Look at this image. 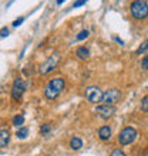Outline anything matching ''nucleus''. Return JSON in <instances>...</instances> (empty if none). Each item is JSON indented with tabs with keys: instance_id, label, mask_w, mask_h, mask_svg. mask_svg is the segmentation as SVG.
Returning a JSON list of instances; mask_svg holds the SVG:
<instances>
[{
	"instance_id": "obj_1",
	"label": "nucleus",
	"mask_w": 148,
	"mask_h": 156,
	"mask_svg": "<svg viewBox=\"0 0 148 156\" xmlns=\"http://www.w3.org/2000/svg\"><path fill=\"white\" fill-rule=\"evenodd\" d=\"M64 87H66V81H64V78H53L51 81L47 82V85L44 88V97L49 101H54V99L57 98L58 95L63 92L64 90Z\"/></svg>"
},
{
	"instance_id": "obj_2",
	"label": "nucleus",
	"mask_w": 148,
	"mask_h": 156,
	"mask_svg": "<svg viewBox=\"0 0 148 156\" xmlns=\"http://www.w3.org/2000/svg\"><path fill=\"white\" fill-rule=\"evenodd\" d=\"M131 16L137 20H142L148 17V3L145 0H135L131 4Z\"/></svg>"
},
{
	"instance_id": "obj_3",
	"label": "nucleus",
	"mask_w": 148,
	"mask_h": 156,
	"mask_svg": "<svg viewBox=\"0 0 148 156\" xmlns=\"http://www.w3.org/2000/svg\"><path fill=\"white\" fill-rule=\"evenodd\" d=\"M137 136H138V132H137L135 128L125 126L123 131L120 132L118 142H120V145H123V146H125V145H131L132 142L137 139Z\"/></svg>"
},
{
	"instance_id": "obj_4",
	"label": "nucleus",
	"mask_w": 148,
	"mask_h": 156,
	"mask_svg": "<svg viewBox=\"0 0 148 156\" xmlns=\"http://www.w3.org/2000/svg\"><path fill=\"white\" fill-rule=\"evenodd\" d=\"M58 61H60V54L58 53H54L53 55H50L49 58H47V61L43 62L40 66V68H39V73H40L41 75H46L49 74L50 71H53L56 67H57Z\"/></svg>"
},
{
	"instance_id": "obj_5",
	"label": "nucleus",
	"mask_w": 148,
	"mask_h": 156,
	"mask_svg": "<svg viewBox=\"0 0 148 156\" xmlns=\"http://www.w3.org/2000/svg\"><path fill=\"white\" fill-rule=\"evenodd\" d=\"M101 98H103V91L100 90L98 87H87L86 88V99L91 104H97L101 102Z\"/></svg>"
},
{
	"instance_id": "obj_6",
	"label": "nucleus",
	"mask_w": 148,
	"mask_h": 156,
	"mask_svg": "<svg viewBox=\"0 0 148 156\" xmlns=\"http://www.w3.org/2000/svg\"><path fill=\"white\" fill-rule=\"evenodd\" d=\"M26 91V82L23 78H16L14 82H13V87H12V98L14 101H19V99L23 97Z\"/></svg>"
},
{
	"instance_id": "obj_7",
	"label": "nucleus",
	"mask_w": 148,
	"mask_h": 156,
	"mask_svg": "<svg viewBox=\"0 0 148 156\" xmlns=\"http://www.w3.org/2000/svg\"><path fill=\"white\" fill-rule=\"evenodd\" d=\"M121 98V92L120 90H115V88H111V90L103 92V98H101V102L107 104V105H114L117 104Z\"/></svg>"
},
{
	"instance_id": "obj_8",
	"label": "nucleus",
	"mask_w": 148,
	"mask_h": 156,
	"mask_svg": "<svg viewBox=\"0 0 148 156\" xmlns=\"http://www.w3.org/2000/svg\"><path fill=\"white\" fill-rule=\"evenodd\" d=\"M95 114H97L101 119H110L111 116L115 114V107L114 105L103 104V105H98V107L95 108Z\"/></svg>"
},
{
	"instance_id": "obj_9",
	"label": "nucleus",
	"mask_w": 148,
	"mask_h": 156,
	"mask_svg": "<svg viewBox=\"0 0 148 156\" xmlns=\"http://www.w3.org/2000/svg\"><path fill=\"white\" fill-rule=\"evenodd\" d=\"M10 140V133L7 129H0V149L6 148Z\"/></svg>"
},
{
	"instance_id": "obj_10",
	"label": "nucleus",
	"mask_w": 148,
	"mask_h": 156,
	"mask_svg": "<svg viewBox=\"0 0 148 156\" xmlns=\"http://www.w3.org/2000/svg\"><path fill=\"white\" fill-rule=\"evenodd\" d=\"M98 136L101 140H110L111 138V128L108 125H104L98 129Z\"/></svg>"
},
{
	"instance_id": "obj_11",
	"label": "nucleus",
	"mask_w": 148,
	"mask_h": 156,
	"mask_svg": "<svg viewBox=\"0 0 148 156\" xmlns=\"http://www.w3.org/2000/svg\"><path fill=\"white\" fill-rule=\"evenodd\" d=\"M76 55H77L80 60H83V61H84V60H88V58H90V50L87 48V47H84V45H83V47H78L77 51H76Z\"/></svg>"
},
{
	"instance_id": "obj_12",
	"label": "nucleus",
	"mask_w": 148,
	"mask_h": 156,
	"mask_svg": "<svg viewBox=\"0 0 148 156\" xmlns=\"http://www.w3.org/2000/svg\"><path fill=\"white\" fill-rule=\"evenodd\" d=\"M70 148L73 149V151H80V149L83 148V140L80 139V138H77V136L71 138V140H70Z\"/></svg>"
},
{
	"instance_id": "obj_13",
	"label": "nucleus",
	"mask_w": 148,
	"mask_h": 156,
	"mask_svg": "<svg viewBox=\"0 0 148 156\" xmlns=\"http://www.w3.org/2000/svg\"><path fill=\"white\" fill-rule=\"evenodd\" d=\"M16 136H17V138H20V139L27 138V136H29V128L20 126L19 129H17V132H16Z\"/></svg>"
},
{
	"instance_id": "obj_14",
	"label": "nucleus",
	"mask_w": 148,
	"mask_h": 156,
	"mask_svg": "<svg viewBox=\"0 0 148 156\" xmlns=\"http://www.w3.org/2000/svg\"><path fill=\"white\" fill-rule=\"evenodd\" d=\"M23 123H24V116L23 115H16L13 118V125L14 126H23Z\"/></svg>"
},
{
	"instance_id": "obj_15",
	"label": "nucleus",
	"mask_w": 148,
	"mask_h": 156,
	"mask_svg": "<svg viewBox=\"0 0 148 156\" xmlns=\"http://www.w3.org/2000/svg\"><path fill=\"white\" fill-rule=\"evenodd\" d=\"M144 53H148V38L137 48V54H144Z\"/></svg>"
},
{
	"instance_id": "obj_16",
	"label": "nucleus",
	"mask_w": 148,
	"mask_h": 156,
	"mask_svg": "<svg viewBox=\"0 0 148 156\" xmlns=\"http://www.w3.org/2000/svg\"><path fill=\"white\" fill-rule=\"evenodd\" d=\"M88 34H90V33H88V30H81V31H80L77 36H76V40H77V41L84 40V38L88 37Z\"/></svg>"
},
{
	"instance_id": "obj_17",
	"label": "nucleus",
	"mask_w": 148,
	"mask_h": 156,
	"mask_svg": "<svg viewBox=\"0 0 148 156\" xmlns=\"http://www.w3.org/2000/svg\"><path fill=\"white\" fill-rule=\"evenodd\" d=\"M141 109L144 112H148V95H145L144 98L141 99Z\"/></svg>"
},
{
	"instance_id": "obj_18",
	"label": "nucleus",
	"mask_w": 148,
	"mask_h": 156,
	"mask_svg": "<svg viewBox=\"0 0 148 156\" xmlns=\"http://www.w3.org/2000/svg\"><path fill=\"white\" fill-rule=\"evenodd\" d=\"M50 131H51V125H50V123H44V125L41 126V129H40L41 135H47Z\"/></svg>"
},
{
	"instance_id": "obj_19",
	"label": "nucleus",
	"mask_w": 148,
	"mask_h": 156,
	"mask_svg": "<svg viewBox=\"0 0 148 156\" xmlns=\"http://www.w3.org/2000/svg\"><path fill=\"white\" fill-rule=\"evenodd\" d=\"M141 68L148 71V55H145V57L142 58V61H141Z\"/></svg>"
},
{
	"instance_id": "obj_20",
	"label": "nucleus",
	"mask_w": 148,
	"mask_h": 156,
	"mask_svg": "<svg viewBox=\"0 0 148 156\" xmlns=\"http://www.w3.org/2000/svg\"><path fill=\"white\" fill-rule=\"evenodd\" d=\"M110 156H127V155H125V153H124L121 149H114V151L111 152Z\"/></svg>"
},
{
	"instance_id": "obj_21",
	"label": "nucleus",
	"mask_w": 148,
	"mask_h": 156,
	"mask_svg": "<svg viewBox=\"0 0 148 156\" xmlns=\"http://www.w3.org/2000/svg\"><path fill=\"white\" fill-rule=\"evenodd\" d=\"M86 2H87V0H77V2H74L73 7H74V9H77V7H81L83 4H86Z\"/></svg>"
},
{
	"instance_id": "obj_22",
	"label": "nucleus",
	"mask_w": 148,
	"mask_h": 156,
	"mask_svg": "<svg viewBox=\"0 0 148 156\" xmlns=\"http://www.w3.org/2000/svg\"><path fill=\"white\" fill-rule=\"evenodd\" d=\"M9 36V29L7 27H3V29L0 30V37H7Z\"/></svg>"
},
{
	"instance_id": "obj_23",
	"label": "nucleus",
	"mask_w": 148,
	"mask_h": 156,
	"mask_svg": "<svg viewBox=\"0 0 148 156\" xmlns=\"http://www.w3.org/2000/svg\"><path fill=\"white\" fill-rule=\"evenodd\" d=\"M24 20V17H19V19H16V20L13 21V26H14V27H17V26H20L21 24V21Z\"/></svg>"
},
{
	"instance_id": "obj_24",
	"label": "nucleus",
	"mask_w": 148,
	"mask_h": 156,
	"mask_svg": "<svg viewBox=\"0 0 148 156\" xmlns=\"http://www.w3.org/2000/svg\"><path fill=\"white\" fill-rule=\"evenodd\" d=\"M63 2H66V0H57V4H61Z\"/></svg>"
}]
</instances>
